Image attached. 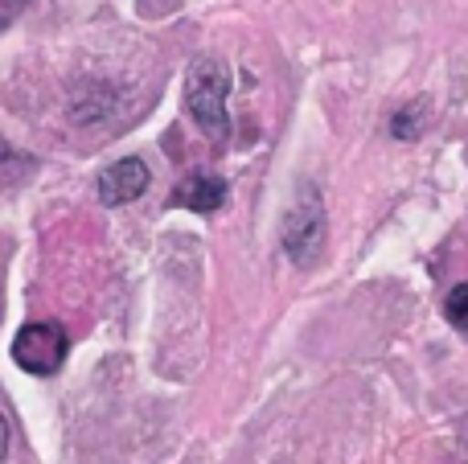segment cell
I'll list each match as a JSON object with an SVG mask.
<instances>
[{
  "mask_svg": "<svg viewBox=\"0 0 468 464\" xmlns=\"http://www.w3.org/2000/svg\"><path fill=\"white\" fill-rule=\"evenodd\" d=\"M230 74L218 58H197L186 74V111L210 140L230 136V107H227Z\"/></svg>",
  "mask_w": 468,
  "mask_h": 464,
  "instance_id": "cell-1",
  "label": "cell"
},
{
  "mask_svg": "<svg viewBox=\"0 0 468 464\" xmlns=\"http://www.w3.org/2000/svg\"><path fill=\"white\" fill-rule=\"evenodd\" d=\"M324 247V206L316 185H300L292 197L288 214H283V251L292 263L308 268Z\"/></svg>",
  "mask_w": 468,
  "mask_h": 464,
  "instance_id": "cell-2",
  "label": "cell"
},
{
  "mask_svg": "<svg viewBox=\"0 0 468 464\" xmlns=\"http://www.w3.org/2000/svg\"><path fill=\"white\" fill-rule=\"evenodd\" d=\"M66 350H70V342H66L62 325H54V321H33V325H25L21 333H16L13 362L25 370V374L46 378L66 362Z\"/></svg>",
  "mask_w": 468,
  "mask_h": 464,
  "instance_id": "cell-3",
  "label": "cell"
},
{
  "mask_svg": "<svg viewBox=\"0 0 468 464\" xmlns=\"http://www.w3.org/2000/svg\"><path fill=\"white\" fill-rule=\"evenodd\" d=\"M148 189V164L140 156H123V161L107 164L99 173V202L103 206H128Z\"/></svg>",
  "mask_w": 468,
  "mask_h": 464,
  "instance_id": "cell-4",
  "label": "cell"
},
{
  "mask_svg": "<svg viewBox=\"0 0 468 464\" xmlns=\"http://www.w3.org/2000/svg\"><path fill=\"white\" fill-rule=\"evenodd\" d=\"M222 202H227V181L206 169H194L173 189V206H186V210H194V214H214Z\"/></svg>",
  "mask_w": 468,
  "mask_h": 464,
  "instance_id": "cell-5",
  "label": "cell"
},
{
  "mask_svg": "<svg viewBox=\"0 0 468 464\" xmlns=\"http://www.w3.org/2000/svg\"><path fill=\"white\" fill-rule=\"evenodd\" d=\"M423 120H428V103H423V99H415L411 107H403V111L395 115V123H390V128H395L399 140H411L415 132L423 128Z\"/></svg>",
  "mask_w": 468,
  "mask_h": 464,
  "instance_id": "cell-6",
  "label": "cell"
},
{
  "mask_svg": "<svg viewBox=\"0 0 468 464\" xmlns=\"http://www.w3.org/2000/svg\"><path fill=\"white\" fill-rule=\"evenodd\" d=\"M444 317L452 321V329L468 333V279H464V284H456L452 292L444 296Z\"/></svg>",
  "mask_w": 468,
  "mask_h": 464,
  "instance_id": "cell-7",
  "label": "cell"
},
{
  "mask_svg": "<svg viewBox=\"0 0 468 464\" xmlns=\"http://www.w3.org/2000/svg\"><path fill=\"white\" fill-rule=\"evenodd\" d=\"M25 5H29V0H0V29H8V25L25 13Z\"/></svg>",
  "mask_w": 468,
  "mask_h": 464,
  "instance_id": "cell-8",
  "label": "cell"
},
{
  "mask_svg": "<svg viewBox=\"0 0 468 464\" xmlns=\"http://www.w3.org/2000/svg\"><path fill=\"white\" fill-rule=\"evenodd\" d=\"M5 452H8V424H5V416H0V460H5Z\"/></svg>",
  "mask_w": 468,
  "mask_h": 464,
  "instance_id": "cell-9",
  "label": "cell"
},
{
  "mask_svg": "<svg viewBox=\"0 0 468 464\" xmlns=\"http://www.w3.org/2000/svg\"><path fill=\"white\" fill-rule=\"evenodd\" d=\"M456 464H468V444L461 448V457H456Z\"/></svg>",
  "mask_w": 468,
  "mask_h": 464,
  "instance_id": "cell-10",
  "label": "cell"
}]
</instances>
